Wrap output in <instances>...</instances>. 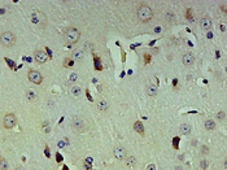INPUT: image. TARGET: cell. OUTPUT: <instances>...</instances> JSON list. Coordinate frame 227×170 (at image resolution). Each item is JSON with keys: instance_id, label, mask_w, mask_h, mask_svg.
Segmentation results:
<instances>
[{"instance_id": "1", "label": "cell", "mask_w": 227, "mask_h": 170, "mask_svg": "<svg viewBox=\"0 0 227 170\" xmlns=\"http://www.w3.org/2000/svg\"><path fill=\"white\" fill-rule=\"evenodd\" d=\"M136 14H138V18L141 22H148V21L153 17V11L151 9V7H148L146 4H141V5H139Z\"/></svg>"}, {"instance_id": "2", "label": "cell", "mask_w": 227, "mask_h": 170, "mask_svg": "<svg viewBox=\"0 0 227 170\" xmlns=\"http://www.w3.org/2000/svg\"><path fill=\"white\" fill-rule=\"evenodd\" d=\"M79 36H80V33H79V30L78 29H75V27H68L65 31H64V38H65V40L68 42L69 44H74V43H77V42L79 40Z\"/></svg>"}, {"instance_id": "3", "label": "cell", "mask_w": 227, "mask_h": 170, "mask_svg": "<svg viewBox=\"0 0 227 170\" xmlns=\"http://www.w3.org/2000/svg\"><path fill=\"white\" fill-rule=\"evenodd\" d=\"M30 21L34 25L39 26V27H44L46 26V17H44V14L42 12H39V11H33L31 12Z\"/></svg>"}, {"instance_id": "4", "label": "cell", "mask_w": 227, "mask_h": 170, "mask_svg": "<svg viewBox=\"0 0 227 170\" xmlns=\"http://www.w3.org/2000/svg\"><path fill=\"white\" fill-rule=\"evenodd\" d=\"M14 42H16V38H14L13 33H11V31H4L0 35V43L4 47H12L14 44Z\"/></svg>"}, {"instance_id": "5", "label": "cell", "mask_w": 227, "mask_h": 170, "mask_svg": "<svg viewBox=\"0 0 227 170\" xmlns=\"http://www.w3.org/2000/svg\"><path fill=\"white\" fill-rule=\"evenodd\" d=\"M70 125L77 133H83L86 130V123H85V121H83L82 117H78V116L73 117L71 121H70Z\"/></svg>"}, {"instance_id": "6", "label": "cell", "mask_w": 227, "mask_h": 170, "mask_svg": "<svg viewBox=\"0 0 227 170\" xmlns=\"http://www.w3.org/2000/svg\"><path fill=\"white\" fill-rule=\"evenodd\" d=\"M17 125V117L13 113H8L4 116L3 118V126L5 129H13V127Z\"/></svg>"}, {"instance_id": "7", "label": "cell", "mask_w": 227, "mask_h": 170, "mask_svg": "<svg viewBox=\"0 0 227 170\" xmlns=\"http://www.w3.org/2000/svg\"><path fill=\"white\" fill-rule=\"evenodd\" d=\"M27 77H29V81L34 84H40L43 82V77L38 70H29Z\"/></svg>"}, {"instance_id": "8", "label": "cell", "mask_w": 227, "mask_h": 170, "mask_svg": "<svg viewBox=\"0 0 227 170\" xmlns=\"http://www.w3.org/2000/svg\"><path fill=\"white\" fill-rule=\"evenodd\" d=\"M34 58H35V61H36L38 64H44V62L48 60V56H47V53H46L44 51L36 49V51L34 52Z\"/></svg>"}, {"instance_id": "9", "label": "cell", "mask_w": 227, "mask_h": 170, "mask_svg": "<svg viewBox=\"0 0 227 170\" xmlns=\"http://www.w3.org/2000/svg\"><path fill=\"white\" fill-rule=\"evenodd\" d=\"M113 153H114V157H116L117 160H125V158H126V148L118 145V147L114 148Z\"/></svg>"}, {"instance_id": "10", "label": "cell", "mask_w": 227, "mask_h": 170, "mask_svg": "<svg viewBox=\"0 0 227 170\" xmlns=\"http://www.w3.org/2000/svg\"><path fill=\"white\" fill-rule=\"evenodd\" d=\"M182 62H183V65H185V66H191L192 64L195 62V55L191 53V52L185 53L183 56V58H182Z\"/></svg>"}, {"instance_id": "11", "label": "cell", "mask_w": 227, "mask_h": 170, "mask_svg": "<svg viewBox=\"0 0 227 170\" xmlns=\"http://www.w3.org/2000/svg\"><path fill=\"white\" fill-rule=\"evenodd\" d=\"M200 26H201L202 30H206V31L210 30V27H212V19L209 17H202L200 19Z\"/></svg>"}, {"instance_id": "12", "label": "cell", "mask_w": 227, "mask_h": 170, "mask_svg": "<svg viewBox=\"0 0 227 170\" xmlns=\"http://www.w3.org/2000/svg\"><path fill=\"white\" fill-rule=\"evenodd\" d=\"M108 108H109V103H108V100L107 99H100L99 101H97V109L99 111H101V112H105V111H108Z\"/></svg>"}, {"instance_id": "13", "label": "cell", "mask_w": 227, "mask_h": 170, "mask_svg": "<svg viewBox=\"0 0 227 170\" xmlns=\"http://www.w3.org/2000/svg\"><path fill=\"white\" fill-rule=\"evenodd\" d=\"M69 94H70L73 97H78V96H80V95H82V88H80V86H77V84L71 86L70 90H69Z\"/></svg>"}, {"instance_id": "14", "label": "cell", "mask_w": 227, "mask_h": 170, "mask_svg": "<svg viewBox=\"0 0 227 170\" xmlns=\"http://www.w3.org/2000/svg\"><path fill=\"white\" fill-rule=\"evenodd\" d=\"M146 92H147L148 96L153 97V96L157 95V87L154 86V84H149V86H147V88H146Z\"/></svg>"}, {"instance_id": "15", "label": "cell", "mask_w": 227, "mask_h": 170, "mask_svg": "<svg viewBox=\"0 0 227 170\" xmlns=\"http://www.w3.org/2000/svg\"><path fill=\"white\" fill-rule=\"evenodd\" d=\"M179 133H180L182 135H188V134L191 133V126H190L188 123H183V125H180V127H179Z\"/></svg>"}, {"instance_id": "16", "label": "cell", "mask_w": 227, "mask_h": 170, "mask_svg": "<svg viewBox=\"0 0 227 170\" xmlns=\"http://www.w3.org/2000/svg\"><path fill=\"white\" fill-rule=\"evenodd\" d=\"M83 51L82 49H77L73 52V60H77V61H82L83 60Z\"/></svg>"}, {"instance_id": "17", "label": "cell", "mask_w": 227, "mask_h": 170, "mask_svg": "<svg viewBox=\"0 0 227 170\" xmlns=\"http://www.w3.org/2000/svg\"><path fill=\"white\" fill-rule=\"evenodd\" d=\"M204 126H205V129H206V130L212 131V130L215 129V122H214L213 119H206L205 123H204Z\"/></svg>"}, {"instance_id": "18", "label": "cell", "mask_w": 227, "mask_h": 170, "mask_svg": "<svg viewBox=\"0 0 227 170\" xmlns=\"http://www.w3.org/2000/svg\"><path fill=\"white\" fill-rule=\"evenodd\" d=\"M134 129H135V131H138L140 135L144 134V126H143V123H141L140 121H136V122L134 123Z\"/></svg>"}, {"instance_id": "19", "label": "cell", "mask_w": 227, "mask_h": 170, "mask_svg": "<svg viewBox=\"0 0 227 170\" xmlns=\"http://www.w3.org/2000/svg\"><path fill=\"white\" fill-rule=\"evenodd\" d=\"M8 169H9L8 161L4 157H0V170H8Z\"/></svg>"}, {"instance_id": "20", "label": "cell", "mask_w": 227, "mask_h": 170, "mask_svg": "<svg viewBox=\"0 0 227 170\" xmlns=\"http://www.w3.org/2000/svg\"><path fill=\"white\" fill-rule=\"evenodd\" d=\"M26 97H27V100L29 101H34L35 99H36V95H35V92L34 91H26Z\"/></svg>"}, {"instance_id": "21", "label": "cell", "mask_w": 227, "mask_h": 170, "mask_svg": "<svg viewBox=\"0 0 227 170\" xmlns=\"http://www.w3.org/2000/svg\"><path fill=\"white\" fill-rule=\"evenodd\" d=\"M126 164H127L129 166H134V165L136 164V158H135L134 156H130V157H127V160H126Z\"/></svg>"}, {"instance_id": "22", "label": "cell", "mask_w": 227, "mask_h": 170, "mask_svg": "<svg viewBox=\"0 0 227 170\" xmlns=\"http://www.w3.org/2000/svg\"><path fill=\"white\" fill-rule=\"evenodd\" d=\"M66 144H68V142H66V139H64V140H60V142L57 143V145H58V148H65V147H66Z\"/></svg>"}, {"instance_id": "23", "label": "cell", "mask_w": 227, "mask_h": 170, "mask_svg": "<svg viewBox=\"0 0 227 170\" xmlns=\"http://www.w3.org/2000/svg\"><path fill=\"white\" fill-rule=\"evenodd\" d=\"M71 64H73V58L70 60V58H66L65 60V65H66V68H70L71 66Z\"/></svg>"}, {"instance_id": "24", "label": "cell", "mask_w": 227, "mask_h": 170, "mask_svg": "<svg viewBox=\"0 0 227 170\" xmlns=\"http://www.w3.org/2000/svg\"><path fill=\"white\" fill-rule=\"evenodd\" d=\"M77 78H78V75L73 73V74H70V78H69V79H70L71 82H74V81H77Z\"/></svg>"}, {"instance_id": "25", "label": "cell", "mask_w": 227, "mask_h": 170, "mask_svg": "<svg viewBox=\"0 0 227 170\" xmlns=\"http://www.w3.org/2000/svg\"><path fill=\"white\" fill-rule=\"evenodd\" d=\"M218 117H219V119H224V113H218Z\"/></svg>"}, {"instance_id": "26", "label": "cell", "mask_w": 227, "mask_h": 170, "mask_svg": "<svg viewBox=\"0 0 227 170\" xmlns=\"http://www.w3.org/2000/svg\"><path fill=\"white\" fill-rule=\"evenodd\" d=\"M215 57H217V58H219V57H221V52H219V51H217V52H215Z\"/></svg>"}, {"instance_id": "27", "label": "cell", "mask_w": 227, "mask_h": 170, "mask_svg": "<svg viewBox=\"0 0 227 170\" xmlns=\"http://www.w3.org/2000/svg\"><path fill=\"white\" fill-rule=\"evenodd\" d=\"M166 18H168V19H170V18H173V14H171V13H168V16H166Z\"/></svg>"}, {"instance_id": "28", "label": "cell", "mask_w": 227, "mask_h": 170, "mask_svg": "<svg viewBox=\"0 0 227 170\" xmlns=\"http://www.w3.org/2000/svg\"><path fill=\"white\" fill-rule=\"evenodd\" d=\"M221 30H222V31H226V25H222V26H221Z\"/></svg>"}, {"instance_id": "29", "label": "cell", "mask_w": 227, "mask_h": 170, "mask_svg": "<svg viewBox=\"0 0 227 170\" xmlns=\"http://www.w3.org/2000/svg\"><path fill=\"white\" fill-rule=\"evenodd\" d=\"M153 169H154V165H149L148 166V170H153Z\"/></svg>"}, {"instance_id": "30", "label": "cell", "mask_w": 227, "mask_h": 170, "mask_svg": "<svg viewBox=\"0 0 227 170\" xmlns=\"http://www.w3.org/2000/svg\"><path fill=\"white\" fill-rule=\"evenodd\" d=\"M14 170H25V169H24V167H22V166H18V167H16V169H14Z\"/></svg>"}, {"instance_id": "31", "label": "cell", "mask_w": 227, "mask_h": 170, "mask_svg": "<svg viewBox=\"0 0 227 170\" xmlns=\"http://www.w3.org/2000/svg\"><path fill=\"white\" fill-rule=\"evenodd\" d=\"M174 170H183V169H182V167H180V166H177V167H175V169H174Z\"/></svg>"}]
</instances>
